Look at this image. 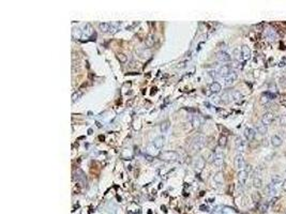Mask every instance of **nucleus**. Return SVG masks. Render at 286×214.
Masks as SVG:
<instances>
[{"instance_id":"nucleus-19","label":"nucleus","mask_w":286,"mask_h":214,"mask_svg":"<svg viewBox=\"0 0 286 214\" xmlns=\"http://www.w3.org/2000/svg\"><path fill=\"white\" fill-rule=\"evenodd\" d=\"M221 89H222V87H221V85L219 83H217V81H214V83H212V84L210 85V91L212 93H219L221 91Z\"/></svg>"},{"instance_id":"nucleus-9","label":"nucleus","mask_w":286,"mask_h":214,"mask_svg":"<svg viewBox=\"0 0 286 214\" xmlns=\"http://www.w3.org/2000/svg\"><path fill=\"white\" fill-rule=\"evenodd\" d=\"M237 79V73H235V72H232L230 74H229L228 76H226L224 78V81H225V85L226 86H230V85H233L234 83H235V81Z\"/></svg>"},{"instance_id":"nucleus-20","label":"nucleus","mask_w":286,"mask_h":214,"mask_svg":"<svg viewBox=\"0 0 286 214\" xmlns=\"http://www.w3.org/2000/svg\"><path fill=\"white\" fill-rule=\"evenodd\" d=\"M236 147H237V149L239 150V151H243V149H244V147H245V142L242 139V138L238 137L237 140H236Z\"/></svg>"},{"instance_id":"nucleus-11","label":"nucleus","mask_w":286,"mask_h":214,"mask_svg":"<svg viewBox=\"0 0 286 214\" xmlns=\"http://www.w3.org/2000/svg\"><path fill=\"white\" fill-rule=\"evenodd\" d=\"M248 174H249V172L244 169L239 171V174H238V179H239V182H240L241 185H244L245 184V182L248 180Z\"/></svg>"},{"instance_id":"nucleus-27","label":"nucleus","mask_w":286,"mask_h":214,"mask_svg":"<svg viewBox=\"0 0 286 214\" xmlns=\"http://www.w3.org/2000/svg\"><path fill=\"white\" fill-rule=\"evenodd\" d=\"M154 45V39H153V36H149L146 39V46H147L148 48H150Z\"/></svg>"},{"instance_id":"nucleus-6","label":"nucleus","mask_w":286,"mask_h":214,"mask_svg":"<svg viewBox=\"0 0 286 214\" xmlns=\"http://www.w3.org/2000/svg\"><path fill=\"white\" fill-rule=\"evenodd\" d=\"M230 66L229 65H222L221 66L220 69L218 70V75L219 76H221V77H226V76H228L229 74H230Z\"/></svg>"},{"instance_id":"nucleus-25","label":"nucleus","mask_w":286,"mask_h":214,"mask_svg":"<svg viewBox=\"0 0 286 214\" xmlns=\"http://www.w3.org/2000/svg\"><path fill=\"white\" fill-rule=\"evenodd\" d=\"M262 184H263V181L260 177H258V176H255L253 178V185L254 187H256V189H259V187H262Z\"/></svg>"},{"instance_id":"nucleus-23","label":"nucleus","mask_w":286,"mask_h":214,"mask_svg":"<svg viewBox=\"0 0 286 214\" xmlns=\"http://www.w3.org/2000/svg\"><path fill=\"white\" fill-rule=\"evenodd\" d=\"M256 129H257V132L259 134H262V135H265L267 133V125L263 124V123H259V124L256 125Z\"/></svg>"},{"instance_id":"nucleus-3","label":"nucleus","mask_w":286,"mask_h":214,"mask_svg":"<svg viewBox=\"0 0 286 214\" xmlns=\"http://www.w3.org/2000/svg\"><path fill=\"white\" fill-rule=\"evenodd\" d=\"M223 162H224V154L221 150L218 149L216 152H214V155H213V163L214 165L218 166V167H221L223 165Z\"/></svg>"},{"instance_id":"nucleus-29","label":"nucleus","mask_w":286,"mask_h":214,"mask_svg":"<svg viewBox=\"0 0 286 214\" xmlns=\"http://www.w3.org/2000/svg\"><path fill=\"white\" fill-rule=\"evenodd\" d=\"M233 97H234V101L238 102L242 99V94L239 92V91H233Z\"/></svg>"},{"instance_id":"nucleus-12","label":"nucleus","mask_w":286,"mask_h":214,"mask_svg":"<svg viewBox=\"0 0 286 214\" xmlns=\"http://www.w3.org/2000/svg\"><path fill=\"white\" fill-rule=\"evenodd\" d=\"M255 131L253 129H250V127H246L244 129V137L246 138V140L249 142H252L254 138H255Z\"/></svg>"},{"instance_id":"nucleus-22","label":"nucleus","mask_w":286,"mask_h":214,"mask_svg":"<svg viewBox=\"0 0 286 214\" xmlns=\"http://www.w3.org/2000/svg\"><path fill=\"white\" fill-rule=\"evenodd\" d=\"M99 27H100V30L102 31V32H109V29H110V23H101V24L99 25Z\"/></svg>"},{"instance_id":"nucleus-10","label":"nucleus","mask_w":286,"mask_h":214,"mask_svg":"<svg viewBox=\"0 0 286 214\" xmlns=\"http://www.w3.org/2000/svg\"><path fill=\"white\" fill-rule=\"evenodd\" d=\"M241 58L244 61L249 60L250 58H251V49H250L246 45H244V46H242L241 47Z\"/></svg>"},{"instance_id":"nucleus-21","label":"nucleus","mask_w":286,"mask_h":214,"mask_svg":"<svg viewBox=\"0 0 286 214\" xmlns=\"http://www.w3.org/2000/svg\"><path fill=\"white\" fill-rule=\"evenodd\" d=\"M200 124H201V120L200 118L197 116V115H194L192 117V125L193 127H199Z\"/></svg>"},{"instance_id":"nucleus-17","label":"nucleus","mask_w":286,"mask_h":214,"mask_svg":"<svg viewBox=\"0 0 286 214\" xmlns=\"http://www.w3.org/2000/svg\"><path fill=\"white\" fill-rule=\"evenodd\" d=\"M164 144H165V138H164L163 136H159V137H156L154 140H153V145H154L158 149H161V148L164 146Z\"/></svg>"},{"instance_id":"nucleus-31","label":"nucleus","mask_w":286,"mask_h":214,"mask_svg":"<svg viewBox=\"0 0 286 214\" xmlns=\"http://www.w3.org/2000/svg\"><path fill=\"white\" fill-rule=\"evenodd\" d=\"M227 144V137L226 136H221L220 139H219V146L220 147H225Z\"/></svg>"},{"instance_id":"nucleus-15","label":"nucleus","mask_w":286,"mask_h":214,"mask_svg":"<svg viewBox=\"0 0 286 214\" xmlns=\"http://www.w3.org/2000/svg\"><path fill=\"white\" fill-rule=\"evenodd\" d=\"M271 144H272V146L273 147H280V146L282 145L283 144V140H282V138L280 137L279 135H273L272 137H271Z\"/></svg>"},{"instance_id":"nucleus-35","label":"nucleus","mask_w":286,"mask_h":214,"mask_svg":"<svg viewBox=\"0 0 286 214\" xmlns=\"http://www.w3.org/2000/svg\"><path fill=\"white\" fill-rule=\"evenodd\" d=\"M81 97V93H77V92H75V93H74V94H73V97H72V101H73V102H75V101H76V100H77V99H78V97Z\"/></svg>"},{"instance_id":"nucleus-36","label":"nucleus","mask_w":286,"mask_h":214,"mask_svg":"<svg viewBox=\"0 0 286 214\" xmlns=\"http://www.w3.org/2000/svg\"><path fill=\"white\" fill-rule=\"evenodd\" d=\"M214 180H216V181H219V182H222V181H223V180H222V174H218L217 176L214 177Z\"/></svg>"},{"instance_id":"nucleus-32","label":"nucleus","mask_w":286,"mask_h":214,"mask_svg":"<svg viewBox=\"0 0 286 214\" xmlns=\"http://www.w3.org/2000/svg\"><path fill=\"white\" fill-rule=\"evenodd\" d=\"M233 213H234V209L228 208V207H225L224 209L222 210V214H233Z\"/></svg>"},{"instance_id":"nucleus-37","label":"nucleus","mask_w":286,"mask_h":214,"mask_svg":"<svg viewBox=\"0 0 286 214\" xmlns=\"http://www.w3.org/2000/svg\"><path fill=\"white\" fill-rule=\"evenodd\" d=\"M282 189H283V190H284V191H285V192H286V179H285V180H284V181H283V184H282Z\"/></svg>"},{"instance_id":"nucleus-33","label":"nucleus","mask_w":286,"mask_h":214,"mask_svg":"<svg viewBox=\"0 0 286 214\" xmlns=\"http://www.w3.org/2000/svg\"><path fill=\"white\" fill-rule=\"evenodd\" d=\"M118 59L120 60V62H122V63H124V62H127V60H128V57L124 55V54H118Z\"/></svg>"},{"instance_id":"nucleus-26","label":"nucleus","mask_w":286,"mask_h":214,"mask_svg":"<svg viewBox=\"0 0 286 214\" xmlns=\"http://www.w3.org/2000/svg\"><path fill=\"white\" fill-rule=\"evenodd\" d=\"M270 97H273V95H271L270 93H265V94H263L260 102H262L263 104H267L270 100H272V99H270Z\"/></svg>"},{"instance_id":"nucleus-4","label":"nucleus","mask_w":286,"mask_h":214,"mask_svg":"<svg viewBox=\"0 0 286 214\" xmlns=\"http://www.w3.org/2000/svg\"><path fill=\"white\" fill-rule=\"evenodd\" d=\"M274 119H275V116L273 115V113H271V111H268V113H266L262 118V123L265 125H269L271 124L272 122L274 121Z\"/></svg>"},{"instance_id":"nucleus-14","label":"nucleus","mask_w":286,"mask_h":214,"mask_svg":"<svg viewBox=\"0 0 286 214\" xmlns=\"http://www.w3.org/2000/svg\"><path fill=\"white\" fill-rule=\"evenodd\" d=\"M266 36H267V39L270 41V42H273V41L277 40V32L274 31L273 29H268L267 31H266Z\"/></svg>"},{"instance_id":"nucleus-13","label":"nucleus","mask_w":286,"mask_h":214,"mask_svg":"<svg viewBox=\"0 0 286 214\" xmlns=\"http://www.w3.org/2000/svg\"><path fill=\"white\" fill-rule=\"evenodd\" d=\"M221 101L223 103H230L232 101H234L233 97V91H227L225 92L222 97H221Z\"/></svg>"},{"instance_id":"nucleus-28","label":"nucleus","mask_w":286,"mask_h":214,"mask_svg":"<svg viewBox=\"0 0 286 214\" xmlns=\"http://www.w3.org/2000/svg\"><path fill=\"white\" fill-rule=\"evenodd\" d=\"M282 182V178L280 177V176H272V178H271V183H273L274 185H278Z\"/></svg>"},{"instance_id":"nucleus-24","label":"nucleus","mask_w":286,"mask_h":214,"mask_svg":"<svg viewBox=\"0 0 286 214\" xmlns=\"http://www.w3.org/2000/svg\"><path fill=\"white\" fill-rule=\"evenodd\" d=\"M195 167L196 169L201 170L205 167V160L203 158H198L196 160V163H195Z\"/></svg>"},{"instance_id":"nucleus-8","label":"nucleus","mask_w":286,"mask_h":214,"mask_svg":"<svg viewBox=\"0 0 286 214\" xmlns=\"http://www.w3.org/2000/svg\"><path fill=\"white\" fill-rule=\"evenodd\" d=\"M217 59L220 62H228V61L232 60V57L225 52H219L217 54Z\"/></svg>"},{"instance_id":"nucleus-30","label":"nucleus","mask_w":286,"mask_h":214,"mask_svg":"<svg viewBox=\"0 0 286 214\" xmlns=\"http://www.w3.org/2000/svg\"><path fill=\"white\" fill-rule=\"evenodd\" d=\"M169 129V121H164L162 124H161V131L165 133V132H167V129Z\"/></svg>"},{"instance_id":"nucleus-16","label":"nucleus","mask_w":286,"mask_h":214,"mask_svg":"<svg viewBox=\"0 0 286 214\" xmlns=\"http://www.w3.org/2000/svg\"><path fill=\"white\" fill-rule=\"evenodd\" d=\"M76 180H77L78 182H82V183H84V184H87L86 176H85V174H84L81 169H78L77 171H76Z\"/></svg>"},{"instance_id":"nucleus-38","label":"nucleus","mask_w":286,"mask_h":214,"mask_svg":"<svg viewBox=\"0 0 286 214\" xmlns=\"http://www.w3.org/2000/svg\"><path fill=\"white\" fill-rule=\"evenodd\" d=\"M184 66H185V63H184V62H182V63H180V64L178 65V68H179V69L180 68H184Z\"/></svg>"},{"instance_id":"nucleus-7","label":"nucleus","mask_w":286,"mask_h":214,"mask_svg":"<svg viewBox=\"0 0 286 214\" xmlns=\"http://www.w3.org/2000/svg\"><path fill=\"white\" fill-rule=\"evenodd\" d=\"M235 165L239 170H243L245 167V162L242 155H237L235 158Z\"/></svg>"},{"instance_id":"nucleus-34","label":"nucleus","mask_w":286,"mask_h":214,"mask_svg":"<svg viewBox=\"0 0 286 214\" xmlns=\"http://www.w3.org/2000/svg\"><path fill=\"white\" fill-rule=\"evenodd\" d=\"M279 122L281 125H286V115H282L279 118Z\"/></svg>"},{"instance_id":"nucleus-18","label":"nucleus","mask_w":286,"mask_h":214,"mask_svg":"<svg viewBox=\"0 0 286 214\" xmlns=\"http://www.w3.org/2000/svg\"><path fill=\"white\" fill-rule=\"evenodd\" d=\"M146 152H147L148 154L152 155V156H154V155H158V154H159V149H158L154 145H151V146H148L147 147Z\"/></svg>"},{"instance_id":"nucleus-2","label":"nucleus","mask_w":286,"mask_h":214,"mask_svg":"<svg viewBox=\"0 0 286 214\" xmlns=\"http://www.w3.org/2000/svg\"><path fill=\"white\" fill-rule=\"evenodd\" d=\"M160 158L163 161H177L178 153L175 151H164L160 154Z\"/></svg>"},{"instance_id":"nucleus-1","label":"nucleus","mask_w":286,"mask_h":214,"mask_svg":"<svg viewBox=\"0 0 286 214\" xmlns=\"http://www.w3.org/2000/svg\"><path fill=\"white\" fill-rule=\"evenodd\" d=\"M205 144H206V138H205L204 136H197V137H195L193 139V142H192V144H191V146H190V148H191V150H193V151H198V150L204 148Z\"/></svg>"},{"instance_id":"nucleus-5","label":"nucleus","mask_w":286,"mask_h":214,"mask_svg":"<svg viewBox=\"0 0 286 214\" xmlns=\"http://www.w3.org/2000/svg\"><path fill=\"white\" fill-rule=\"evenodd\" d=\"M265 193H266V196H269V197L274 196V195L278 193L277 185H274L273 183H270V184H268L265 189Z\"/></svg>"}]
</instances>
